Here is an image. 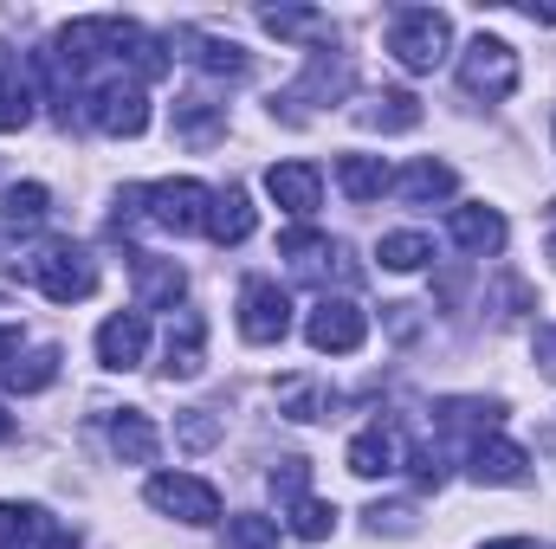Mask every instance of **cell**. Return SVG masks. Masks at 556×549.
<instances>
[{"label": "cell", "mask_w": 556, "mask_h": 549, "mask_svg": "<svg viewBox=\"0 0 556 549\" xmlns=\"http://www.w3.org/2000/svg\"><path fill=\"white\" fill-rule=\"evenodd\" d=\"M427 259H433V240L427 233H389L382 240V266L389 272H420Z\"/></svg>", "instance_id": "26"}, {"label": "cell", "mask_w": 556, "mask_h": 549, "mask_svg": "<svg viewBox=\"0 0 556 549\" xmlns=\"http://www.w3.org/2000/svg\"><path fill=\"white\" fill-rule=\"evenodd\" d=\"M337 531V511L324 505V498H298L291 505V537H304V544H324Z\"/></svg>", "instance_id": "27"}, {"label": "cell", "mask_w": 556, "mask_h": 549, "mask_svg": "<svg viewBox=\"0 0 556 549\" xmlns=\"http://www.w3.org/2000/svg\"><path fill=\"white\" fill-rule=\"evenodd\" d=\"M304 336H311L317 356H356V349L369 343V310L350 304V297H324V304L311 310Z\"/></svg>", "instance_id": "5"}, {"label": "cell", "mask_w": 556, "mask_h": 549, "mask_svg": "<svg viewBox=\"0 0 556 549\" xmlns=\"http://www.w3.org/2000/svg\"><path fill=\"white\" fill-rule=\"evenodd\" d=\"M0 375H7V388H13V395H39V388H52V382H59V349H33V356H13Z\"/></svg>", "instance_id": "21"}, {"label": "cell", "mask_w": 556, "mask_h": 549, "mask_svg": "<svg viewBox=\"0 0 556 549\" xmlns=\"http://www.w3.org/2000/svg\"><path fill=\"white\" fill-rule=\"evenodd\" d=\"M337 188H343L350 201H382V194L395 188V175H389L382 155H337Z\"/></svg>", "instance_id": "15"}, {"label": "cell", "mask_w": 556, "mask_h": 549, "mask_svg": "<svg viewBox=\"0 0 556 549\" xmlns=\"http://www.w3.org/2000/svg\"><path fill=\"white\" fill-rule=\"evenodd\" d=\"M304 478H311V465H304V459H285L273 472V498L278 505H298V498H304Z\"/></svg>", "instance_id": "31"}, {"label": "cell", "mask_w": 556, "mask_h": 549, "mask_svg": "<svg viewBox=\"0 0 556 549\" xmlns=\"http://www.w3.org/2000/svg\"><path fill=\"white\" fill-rule=\"evenodd\" d=\"M253 227H260V214H253L247 188H227V194H214V207H207V240H220V246H240V240H253Z\"/></svg>", "instance_id": "13"}, {"label": "cell", "mask_w": 556, "mask_h": 549, "mask_svg": "<svg viewBox=\"0 0 556 549\" xmlns=\"http://www.w3.org/2000/svg\"><path fill=\"white\" fill-rule=\"evenodd\" d=\"M13 356H20V330H0V369H7Z\"/></svg>", "instance_id": "35"}, {"label": "cell", "mask_w": 556, "mask_h": 549, "mask_svg": "<svg viewBox=\"0 0 556 549\" xmlns=\"http://www.w3.org/2000/svg\"><path fill=\"white\" fill-rule=\"evenodd\" d=\"M7 433H13V420H7V413H0V439H7Z\"/></svg>", "instance_id": "37"}, {"label": "cell", "mask_w": 556, "mask_h": 549, "mask_svg": "<svg viewBox=\"0 0 556 549\" xmlns=\"http://www.w3.org/2000/svg\"><path fill=\"white\" fill-rule=\"evenodd\" d=\"M285 330H291V297L278 291L273 278H253L240 291V336L266 349V343H285Z\"/></svg>", "instance_id": "8"}, {"label": "cell", "mask_w": 556, "mask_h": 549, "mask_svg": "<svg viewBox=\"0 0 556 549\" xmlns=\"http://www.w3.org/2000/svg\"><path fill=\"white\" fill-rule=\"evenodd\" d=\"M194 46H201V52H194V65H201V72H214V78H247V65H253L233 39H194Z\"/></svg>", "instance_id": "25"}, {"label": "cell", "mask_w": 556, "mask_h": 549, "mask_svg": "<svg viewBox=\"0 0 556 549\" xmlns=\"http://www.w3.org/2000/svg\"><path fill=\"white\" fill-rule=\"evenodd\" d=\"M111 452L124 459V465H149L155 452H162V433H155V420L137 408H124L117 420H111Z\"/></svg>", "instance_id": "14"}, {"label": "cell", "mask_w": 556, "mask_h": 549, "mask_svg": "<svg viewBox=\"0 0 556 549\" xmlns=\"http://www.w3.org/2000/svg\"><path fill=\"white\" fill-rule=\"evenodd\" d=\"M26 272H33V284H39L52 304H85V297L98 291V259H91L85 246H72V240L39 246V253L26 259Z\"/></svg>", "instance_id": "2"}, {"label": "cell", "mask_w": 556, "mask_h": 549, "mask_svg": "<svg viewBox=\"0 0 556 549\" xmlns=\"http://www.w3.org/2000/svg\"><path fill=\"white\" fill-rule=\"evenodd\" d=\"M149 505L162 518H181V524H214L220 518V491L207 478H188V472H155L149 478Z\"/></svg>", "instance_id": "6"}, {"label": "cell", "mask_w": 556, "mask_h": 549, "mask_svg": "<svg viewBox=\"0 0 556 549\" xmlns=\"http://www.w3.org/2000/svg\"><path fill=\"white\" fill-rule=\"evenodd\" d=\"M466 465H472L479 485H525V478H531V459H525L511 439H472Z\"/></svg>", "instance_id": "12"}, {"label": "cell", "mask_w": 556, "mask_h": 549, "mask_svg": "<svg viewBox=\"0 0 556 549\" xmlns=\"http://www.w3.org/2000/svg\"><path fill=\"white\" fill-rule=\"evenodd\" d=\"M324 20L311 13V7H273L266 13V33H278V39H298V33H317Z\"/></svg>", "instance_id": "30"}, {"label": "cell", "mask_w": 556, "mask_h": 549, "mask_svg": "<svg viewBox=\"0 0 556 549\" xmlns=\"http://www.w3.org/2000/svg\"><path fill=\"white\" fill-rule=\"evenodd\" d=\"M142 349H149V317L142 310H124V317H111L98 330V362L104 369H137Z\"/></svg>", "instance_id": "10"}, {"label": "cell", "mask_w": 556, "mask_h": 549, "mask_svg": "<svg viewBox=\"0 0 556 549\" xmlns=\"http://www.w3.org/2000/svg\"><path fill=\"white\" fill-rule=\"evenodd\" d=\"M26 124H33V91H26V78L13 65H0V137H13Z\"/></svg>", "instance_id": "23"}, {"label": "cell", "mask_w": 556, "mask_h": 549, "mask_svg": "<svg viewBox=\"0 0 556 549\" xmlns=\"http://www.w3.org/2000/svg\"><path fill=\"white\" fill-rule=\"evenodd\" d=\"M285 408H291V420H317L324 395H317L311 382H285Z\"/></svg>", "instance_id": "33"}, {"label": "cell", "mask_w": 556, "mask_h": 549, "mask_svg": "<svg viewBox=\"0 0 556 549\" xmlns=\"http://www.w3.org/2000/svg\"><path fill=\"white\" fill-rule=\"evenodd\" d=\"M453 188H459V175H453L446 162H415V168L395 181V194H402V201H415V207H427V201H446Z\"/></svg>", "instance_id": "20"}, {"label": "cell", "mask_w": 556, "mask_h": 549, "mask_svg": "<svg viewBox=\"0 0 556 549\" xmlns=\"http://www.w3.org/2000/svg\"><path fill=\"white\" fill-rule=\"evenodd\" d=\"M207 207H214V194L201 188V181H155V188H142V214H149V227H162V233H194V227H207Z\"/></svg>", "instance_id": "4"}, {"label": "cell", "mask_w": 556, "mask_h": 549, "mask_svg": "<svg viewBox=\"0 0 556 549\" xmlns=\"http://www.w3.org/2000/svg\"><path fill=\"white\" fill-rule=\"evenodd\" d=\"M181 291H188L181 266H168V259H137V304L142 310H175Z\"/></svg>", "instance_id": "17"}, {"label": "cell", "mask_w": 556, "mask_h": 549, "mask_svg": "<svg viewBox=\"0 0 556 549\" xmlns=\"http://www.w3.org/2000/svg\"><path fill=\"white\" fill-rule=\"evenodd\" d=\"M485 549H538L531 537H505V544H485Z\"/></svg>", "instance_id": "36"}, {"label": "cell", "mask_w": 556, "mask_h": 549, "mask_svg": "<svg viewBox=\"0 0 556 549\" xmlns=\"http://www.w3.org/2000/svg\"><path fill=\"white\" fill-rule=\"evenodd\" d=\"M446 46H453V20L433 13V7H408V13L389 20V52H395L402 72H433V65H446Z\"/></svg>", "instance_id": "1"}, {"label": "cell", "mask_w": 556, "mask_h": 549, "mask_svg": "<svg viewBox=\"0 0 556 549\" xmlns=\"http://www.w3.org/2000/svg\"><path fill=\"white\" fill-rule=\"evenodd\" d=\"M220 130H227V124H220V111H214V104H181V111H175V137L194 142V149H201V142H214Z\"/></svg>", "instance_id": "28"}, {"label": "cell", "mask_w": 556, "mask_h": 549, "mask_svg": "<svg viewBox=\"0 0 556 549\" xmlns=\"http://www.w3.org/2000/svg\"><path fill=\"white\" fill-rule=\"evenodd\" d=\"M356 124L363 130H382V137H402V130H420V104L408 91H382V98H369L356 111Z\"/></svg>", "instance_id": "18"}, {"label": "cell", "mask_w": 556, "mask_h": 549, "mask_svg": "<svg viewBox=\"0 0 556 549\" xmlns=\"http://www.w3.org/2000/svg\"><path fill=\"white\" fill-rule=\"evenodd\" d=\"M227 549H278L273 518H227Z\"/></svg>", "instance_id": "29"}, {"label": "cell", "mask_w": 556, "mask_h": 549, "mask_svg": "<svg viewBox=\"0 0 556 549\" xmlns=\"http://www.w3.org/2000/svg\"><path fill=\"white\" fill-rule=\"evenodd\" d=\"M278 253H285V259H304V266H311V253H330V240H324V233H311V227H291V233L278 240Z\"/></svg>", "instance_id": "32"}, {"label": "cell", "mask_w": 556, "mask_h": 549, "mask_svg": "<svg viewBox=\"0 0 556 549\" xmlns=\"http://www.w3.org/2000/svg\"><path fill=\"white\" fill-rule=\"evenodd\" d=\"M266 194H273L285 214H317V194H324V175H317V162H273L266 168Z\"/></svg>", "instance_id": "9"}, {"label": "cell", "mask_w": 556, "mask_h": 549, "mask_svg": "<svg viewBox=\"0 0 556 549\" xmlns=\"http://www.w3.org/2000/svg\"><path fill=\"white\" fill-rule=\"evenodd\" d=\"M46 531H52V524H46L39 511H26V505H0V549H33Z\"/></svg>", "instance_id": "24"}, {"label": "cell", "mask_w": 556, "mask_h": 549, "mask_svg": "<svg viewBox=\"0 0 556 549\" xmlns=\"http://www.w3.org/2000/svg\"><path fill=\"white\" fill-rule=\"evenodd\" d=\"M46 207H52V194H46L39 181H20V188H7V207H0V220H7L13 233H33V227L46 220Z\"/></svg>", "instance_id": "22"}, {"label": "cell", "mask_w": 556, "mask_h": 549, "mask_svg": "<svg viewBox=\"0 0 556 549\" xmlns=\"http://www.w3.org/2000/svg\"><path fill=\"white\" fill-rule=\"evenodd\" d=\"M214 433H220V426H214V420H207L201 408L181 413V439H188V446H214Z\"/></svg>", "instance_id": "34"}, {"label": "cell", "mask_w": 556, "mask_h": 549, "mask_svg": "<svg viewBox=\"0 0 556 549\" xmlns=\"http://www.w3.org/2000/svg\"><path fill=\"white\" fill-rule=\"evenodd\" d=\"M91 117L104 137H142L149 130V98H142L137 78H104L91 91Z\"/></svg>", "instance_id": "7"}, {"label": "cell", "mask_w": 556, "mask_h": 549, "mask_svg": "<svg viewBox=\"0 0 556 549\" xmlns=\"http://www.w3.org/2000/svg\"><path fill=\"white\" fill-rule=\"evenodd\" d=\"M446 233H453L466 253H498V246H505V214H498V207H453Z\"/></svg>", "instance_id": "16"}, {"label": "cell", "mask_w": 556, "mask_h": 549, "mask_svg": "<svg viewBox=\"0 0 556 549\" xmlns=\"http://www.w3.org/2000/svg\"><path fill=\"white\" fill-rule=\"evenodd\" d=\"M201 356H207V330H201V317H181V330H168V362H162V375H168V382H188V375H201Z\"/></svg>", "instance_id": "19"}, {"label": "cell", "mask_w": 556, "mask_h": 549, "mask_svg": "<svg viewBox=\"0 0 556 549\" xmlns=\"http://www.w3.org/2000/svg\"><path fill=\"white\" fill-rule=\"evenodd\" d=\"M459 85H466L472 98H485V104L511 98V91H518V52H511L505 39L479 33V39L466 46V59H459Z\"/></svg>", "instance_id": "3"}, {"label": "cell", "mask_w": 556, "mask_h": 549, "mask_svg": "<svg viewBox=\"0 0 556 549\" xmlns=\"http://www.w3.org/2000/svg\"><path fill=\"white\" fill-rule=\"evenodd\" d=\"M343 459H350V472H356V478H389V472L402 465V439H395V426H382V420H376V426H363V433L350 439V452H343Z\"/></svg>", "instance_id": "11"}]
</instances>
